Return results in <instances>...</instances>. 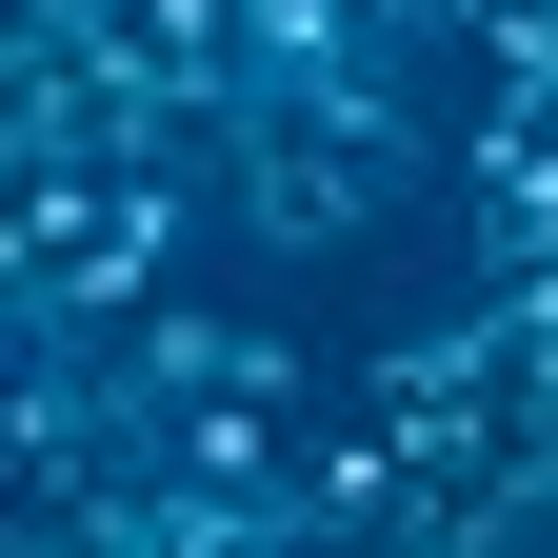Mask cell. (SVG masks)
I'll return each instance as SVG.
<instances>
[{
	"label": "cell",
	"mask_w": 558,
	"mask_h": 558,
	"mask_svg": "<svg viewBox=\"0 0 558 558\" xmlns=\"http://www.w3.org/2000/svg\"><path fill=\"white\" fill-rule=\"evenodd\" d=\"M180 220H199V160H21L0 279L40 339H120L140 300H180Z\"/></svg>",
	"instance_id": "6da1fadb"
}]
</instances>
